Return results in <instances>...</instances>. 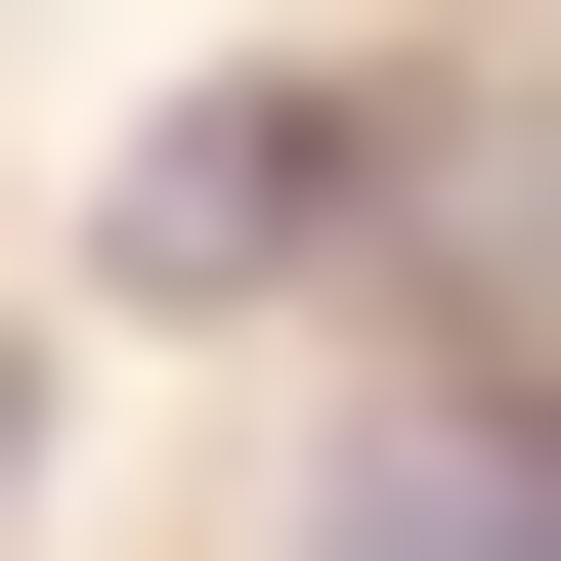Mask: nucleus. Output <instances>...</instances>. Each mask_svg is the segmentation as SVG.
<instances>
[{"mask_svg": "<svg viewBox=\"0 0 561 561\" xmlns=\"http://www.w3.org/2000/svg\"><path fill=\"white\" fill-rule=\"evenodd\" d=\"M0 476H44V389H0Z\"/></svg>", "mask_w": 561, "mask_h": 561, "instance_id": "nucleus-1", "label": "nucleus"}]
</instances>
